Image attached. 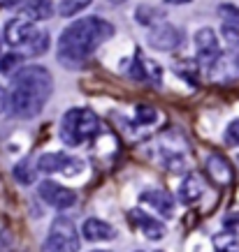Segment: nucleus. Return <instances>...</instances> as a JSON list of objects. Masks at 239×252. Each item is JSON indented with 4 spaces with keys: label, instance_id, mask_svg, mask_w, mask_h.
<instances>
[{
    "label": "nucleus",
    "instance_id": "a878e982",
    "mask_svg": "<svg viewBox=\"0 0 239 252\" xmlns=\"http://www.w3.org/2000/svg\"><path fill=\"white\" fill-rule=\"evenodd\" d=\"M0 2H2L5 7H12V5H16V0H0Z\"/></svg>",
    "mask_w": 239,
    "mask_h": 252
},
{
    "label": "nucleus",
    "instance_id": "f03ea898",
    "mask_svg": "<svg viewBox=\"0 0 239 252\" xmlns=\"http://www.w3.org/2000/svg\"><path fill=\"white\" fill-rule=\"evenodd\" d=\"M112 35H114V26L100 16L79 19L68 26L58 37V61L65 67H79Z\"/></svg>",
    "mask_w": 239,
    "mask_h": 252
},
{
    "label": "nucleus",
    "instance_id": "dca6fc26",
    "mask_svg": "<svg viewBox=\"0 0 239 252\" xmlns=\"http://www.w3.org/2000/svg\"><path fill=\"white\" fill-rule=\"evenodd\" d=\"M216 252H239V236L235 231H221L214 236Z\"/></svg>",
    "mask_w": 239,
    "mask_h": 252
},
{
    "label": "nucleus",
    "instance_id": "f257e3e1",
    "mask_svg": "<svg viewBox=\"0 0 239 252\" xmlns=\"http://www.w3.org/2000/svg\"><path fill=\"white\" fill-rule=\"evenodd\" d=\"M54 93V77L46 67L28 65L14 72L9 91V114L21 121H33L44 111Z\"/></svg>",
    "mask_w": 239,
    "mask_h": 252
},
{
    "label": "nucleus",
    "instance_id": "6ab92c4d",
    "mask_svg": "<svg viewBox=\"0 0 239 252\" xmlns=\"http://www.w3.org/2000/svg\"><path fill=\"white\" fill-rule=\"evenodd\" d=\"M93 0H61L58 2V14L61 16H75L77 12L86 9Z\"/></svg>",
    "mask_w": 239,
    "mask_h": 252
},
{
    "label": "nucleus",
    "instance_id": "b1692460",
    "mask_svg": "<svg viewBox=\"0 0 239 252\" xmlns=\"http://www.w3.org/2000/svg\"><path fill=\"white\" fill-rule=\"evenodd\" d=\"M225 139H228V144L239 146V118H235V121L228 125V130H225Z\"/></svg>",
    "mask_w": 239,
    "mask_h": 252
},
{
    "label": "nucleus",
    "instance_id": "39448f33",
    "mask_svg": "<svg viewBox=\"0 0 239 252\" xmlns=\"http://www.w3.org/2000/svg\"><path fill=\"white\" fill-rule=\"evenodd\" d=\"M84 169V164L65 153H44L38 158V171L42 174H63V176H77Z\"/></svg>",
    "mask_w": 239,
    "mask_h": 252
},
{
    "label": "nucleus",
    "instance_id": "2eb2a0df",
    "mask_svg": "<svg viewBox=\"0 0 239 252\" xmlns=\"http://www.w3.org/2000/svg\"><path fill=\"white\" fill-rule=\"evenodd\" d=\"M200 197H202V181L195 174H188L184 181H181V188H179V199L184 201L186 206H191V204H195Z\"/></svg>",
    "mask_w": 239,
    "mask_h": 252
},
{
    "label": "nucleus",
    "instance_id": "bb28decb",
    "mask_svg": "<svg viewBox=\"0 0 239 252\" xmlns=\"http://www.w3.org/2000/svg\"><path fill=\"white\" fill-rule=\"evenodd\" d=\"M167 5H181V2H188V0H165Z\"/></svg>",
    "mask_w": 239,
    "mask_h": 252
},
{
    "label": "nucleus",
    "instance_id": "9b49d317",
    "mask_svg": "<svg viewBox=\"0 0 239 252\" xmlns=\"http://www.w3.org/2000/svg\"><path fill=\"white\" fill-rule=\"evenodd\" d=\"M81 234H84L86 241L91 243H100V241H112L116 236V229L112 224H107L105 220H98V218H88V220L81 224Z\"/></svg>",
    "mask_w": 239,
    "mask_h": 252
},
{
    "label": "nucleus",
    "instance_id": "aec40b11",
    "mask_svg": "<svg viewBox=\"0 0 239 252\" xmlns=\"http://www.w3.org/2000/svg\"><path fill=\"white\" fill-rule=\"evenodd\" d=\"M35 171H38V169H33L31 167V160L26 158V160H21L14 167V178L19 181V183L28 185V183H33V181H35Z\"/></svg>",
    "mask_w": 239,
    "mask_h": 252
},
{
    "label": "nucleus",
    "instance_id": "ddd939ff",
    "mask_svg": "<svg viewBox=\"0 0 239 252\" xmlns=\"http://www.w3.org/2000/svg\"><path fill=\"white\" fill-rule=\"evenodd\" d=\"M46 49H49V32L44 28H38L26 44L16 49V54H21L23 58H38V56L46 54Z\"/></svg>",
    "mask_w": 239,
    "mask_h": 252
},
{
    "label": "nucleus",
    "instance_id": "9d476101",
    "mask_svg": "<svg viewBox=\"0 0 239 252\" xmlns=\"http://www.w3.org/2000/svg\"><path fill=\"white\" fill-rule=\"evenodd\" d=\"M207 174L216 185H230L232 178H235L232 164L218 153H211L207 158Z\"/></svg>",
    "mask_w": 239,
    "mask_h": 252
},
{
    "label": "nucleus",
    "instance_id": "6e6552de",
    "mask_svg": "<svg viewBox=\"0 0 239 252\" xmlns=\"http://www.w3.org/2000/svg\"><path fill=\"white\" fill-rule=\"evenodd\" d=\"M38 31V26L31 21V19H12V21L5 26V42H7L9 46H14V49H19V46H23L28 39L33 37V32Z\"/></svg>",
    "mask_w": 239,
    "mask_h": 252
},
{
    "label": "nucleus",
    "instance_id": "f8f14e48",
    "mask_svg": "<svg viewBox=\"0 0 239 252\" xmlns=\"http://www.w3.org/2000/svg\"><path fill=\"white\" fill-rule=\"evenodd\" d=\"M130 220L135 222L139 229L144 231V236L151 238V241H158V238L165 236V227H162V222H158L156 218L147 215L144 211H139V208L130 211Z\"/></svg>",
    "mask_w": 239,
    "mask_h": 252
},
{
    "label": "nucleus",
    "instance_id": "4468645a",
    "mask_svg": "<svg viewBox=\"0 0 239 252\" xmlns=\"http://www.w3.org/2000/svg\"><path fill=\"white\" fill-rule=\"evenodd\" d=\"M142 201H144V204H151L162 218H172V215H174V201H172L170 192L147 190V192H142Z\"/></svg>",
    "mask_w": 239,
    "mask_h": 252
},
{
    "label": "nucleus",
    "instance_id": "0eeeda50",
    "mask_svg": "<svg viewBox=\"0 0 239 252\" xmlns=\"http://www.w3.org/2000/svg\"><path fill=\"white\" fill-rule=\"evenodd\" d=\"M195 46H198V61L202 67H211L221 58V46H218L216 32L211 28H202L195 32Z\"/></svg>",
    "mask_w": 239,
    "mask_h": 252
},
{
    "label": "nucleus",
    "instance_id": "412c9836",
    "mask_svg": "<svg viewBox=\"0 0 239 252\" xmlns=\"http://www.w3.org/2000/svg\"><path fill=\"white\" fill-rule=\"evenodd\" d=\"M21 63H23V56L21 54H5L2 58H0V72L2 74H7V72H19L21 69Z\"/></svg>",
    "mask_w": 239,
    "mask_h": 252
},
{
    "label": "nucleus",
    "instance_id": "c85d7f7f",
    "mask_svg": "<svg viewBox=\"0 0 239 252\" xmlns=\"http://www.w3.org/2000/svg\"><path fill=\"white\" fill-rule=\"evenodd\" d=\"M109 2H114V5H121V2H125V0H109Z\"/></svg>",
    "mask_w": 239,
    "mask_h": 252
},
{
    "label": "nucleus",
    "instance_id": "393cba45",
    "mask_svg": "<svg viewBox=\"0 0 239 252\" xmlns=\"http://www.w3.org/2000/svg\"><path fill=\"white\" fill-rule=\"evenodd\" d=\"M7 109H9V91H5V88L0 86V114L7 111Z\"/></svg>",
    "mask_w": 239,
    "mask_h": 252
},
{
    "label": "nucleus",
    "instance_id": "5701e85b",
    "mask_svg": "<svg viewBox=\"0 0 239 252\" xmlns=\"http://www.w3.org/2000/svg\"><path fill=\"white\" fill-rule=\"evenodd\" d=\"M156 109L151 107H139L137 109V121L142 123V125H151V123H156Z\"/></svg>",
    "mask_w": 239,
    "mask_h": 252
},
{
    "label": "nucleus",
    "instance_id": "20e7f679",
    "mask_svg": "<svg viewBox=\"0 0 239 252\" xmlns=\"http://www.w3.org/2000/svg\"><path fill=\"white\" fill-rule=\"evenodd\" d=\"M79 250V234L75 222L68 218H56L49 236H46L42 252H77Z\"/></svg>",
    "mask_w": 239,
    "mask_h": 252
},
{
    "label": "nucleus",
    "instance_id": "a211bd4d",
    "mask_svg": "<svg viewBox=\"0 0 239 252\" xmlns=\"http://www.w3.org/2000/svg\"><path fill=\"white\" fill-rule=\"evenodd\" d=\"M26 12L33 16V19H49L54 14V7L49 0H26Z\"/></svg>",
    "mask_w": 239,
    "mask_h": 252
},
{
    "label": "nucleus",
    "instance_id": "423d86ee",
    "mask_svg": "<svg viewBox=\"0 0 239 252\" xmlns=\"http://www.w3.org/2000/svg\"><path fill=\"white\" fill-rule=\"evenodd\" d=\"M40 197L44 199L49 206L58 208V211H65V208L77 204V194L70 188H63V185L54 183V181H42L40 183Z\"/></svg>",
    "mask_w": 239,
    "mask_h": 252
},
{
    "label": "nucleus",
    "instance_id": "7ed1b4c3",
    "mask_svg": "<svg viewBox=\"0 0 239 252\" xmlns=\"http://www.w3.org/2000/svg\"><path fill=\"white\" fill-rule=\"evenodd\" d=\"M100 130V118L91 109H70L61 121V139L68 146H81Z\"/></svg>",
    "mask_w": 239,
    "mask_h": 252
},
{
    "label": "nucleus",
    "instance_id": "1a4fd4ad",
    "mask_svg": "<svg viewBox=\"0 0 239 252\" xmlns=\"http://www.w3.org/2000/svg\"><path fill=\"white\" fill-rule=\"evenodd\" d=\"M179 42H181V32L174 26H170V23L156 26L149 32V44L154 49H158V51H172V49L179 46Z\"/></svg>",
    "mask_w": 239,
    "mask_h": 252
},
{
    "label": "nucleus",
    "instance_id": "cd10ccee",
    "mask_svg": "<svg viewBox=\"0 0 239 252\" xmlns=\"http://www.w3.org/2000/svg\"><path fill=\"white\" fill-rule=\"evenodd\" d=\"M2 42H5V32H0V51H2Z\"/></svg>",
    "mask_w": 239,
    "mask_h": 252
},
{
    "label": "nucleus",
    "instance_id": "f3484780",
    "mask_svg": "<svg viewBox=\"0 0 239 252\" xmlns=\"http://www.w3.org/2000/svg\"><path fill=\"white\" fill-rule=\"evenodd\" d=\"M137 21L142 23V26H151V28H156V26H162V21H165V12H162V9H154V7L142 5V7L137 9Z\"/></svg>",
    "mask_w": 239,
    "mask_h": 252
},
{
    "label": "nucleus",
    "instance_id": "4be33fe9",
    "mask_svg": "<svg viewBox=\"0 0 239 252\" xmlns=\"http://www.w3.org/2000/svg\"><path fill=\"white\" fill-rule=\"evenodd\" d=\"M221 35H223V39L228 44L239 49V21H225L223 28H221Z\"/></svg>",
    "mask_w": 239,
    "mask_h": 252
}]
</instances>
